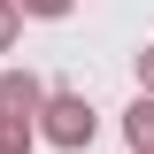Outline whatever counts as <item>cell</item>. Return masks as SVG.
Segmentation results:
<instances>
[{"label": "cell", "instance_id": "1", "mask_svg": "<svg viewBox=\"0 0 154 154\" xmlns=\"http://www.w3.org/2000/svg\"><path fill=\"white\" fill-rule=\"evenodd\" d=\"M93 131H100V116H93L85 93H46L38 116H31V139H46V146H62V154L93 146Z\"/></svg>", "mask_w": 154, "mask_h": 154}, {"label": "cell", "instance_id": "2", "mask_svg": "<svg viewBox=\"0 0 154 154\" xmlns=\"http://www.w3.org/2000/svg\"><path fill=\"white\" fill-rule=\"evenodd\" d=\"M38 100H46V77L38 69H0V116H16V123H31Z\"/></svg>", "mask_w": 154, "mask_h": 154}, {"label": "cell", "instance_id": "3", "mask_svg": "<svg viewBox=\"0 0 154 154\" xmlns=\"http://www.w3.org/2000/svg\"><path fill=\"white\" fill-rule=\"evenodd\" d=\"M123 139H131V154H154V93H139L123 108Z\"/></svg>", "mask_w": 154, "mask_h": 154}, {"label": "cell", "instance_id": "4", "mask_svg": "<svg viewBox=\"0 0 154 154\" xmlns=\"http://www.w3.org/2000/svg\"><path fill=\"white\" fill-rule=\"evenodd\" d=\"M0 154H31V123H16V116H0Z\"/></svg>", "mask_w": 154, "mask_h": 154}, {"label": "cell", "instance_id": "5", "mask_svg": "<svg viewBox=\"0 0 154 154\" xmlns=\"http://www.w3.org/2000/svg\"><path fill=\"white\" fill-rule=\"evenodd\" d=\"M16 38H23V8H16V0H0V54H8Z\"/></svg>", "mask_w": 154, "mask_h": 154}, {"label": "cell", "instance_id": "6", "mask_svg": "<svg viewBox=\"0 0 154 154\" xmlns=\"http://www.w3.org/2000/svg\"><path fill=\"white\" fill-rule=\"evenodd\" d=\"M16 8H23V16H46V23H54V16H69L77 0H16Z\"/></svg>", "mask_w": 154, "mask_h": 154}, {"label": "cell", "instance_id": "7", "mask_svg": "<svg viewBox=\"0 0 154 154\" xmlns=\"http://www.w3.org/2000/svg\"><path fill=\"white\" fill-rule=\"evenodd\" d=\"M131 62H139V93H154V38H146V46H139Z\"/></svg>", "mask_w": 154, "mask_h": 154}]
</instances>
